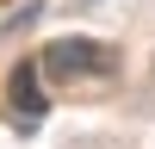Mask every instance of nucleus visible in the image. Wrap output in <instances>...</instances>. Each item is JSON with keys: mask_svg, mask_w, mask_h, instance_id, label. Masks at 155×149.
<instances>
[{"mask_svg": "<svg viewBox=\"0 0 155 149\" xmlns=\"http://www.w3.org/2000/svg\"><path fill=\"white\" fill-rule=\"evenodd\" d=\"M118 68V50L93 44V37H56L44 50V74L50 81H106Z\"/></svg>", "mask_w": 155, "mask_h": 149, "instance_id": "nucleus-1", "label": "nucleus"}, {"mask_svg": "<svg viewBox=\"0 0 155 149\" xmlns=\"http://www.w3.org/2000/svg\"><path fill=\"white\" fill-rule=\"evenodd\" d=\"M12 106H19V118H44V87H37V62H19V68H12Z\"/></svg>", "mask_w": 155, "mask_h": 149, "instance_id": "nucleus-2", "label": "nucleus"}]
</instances>
